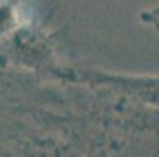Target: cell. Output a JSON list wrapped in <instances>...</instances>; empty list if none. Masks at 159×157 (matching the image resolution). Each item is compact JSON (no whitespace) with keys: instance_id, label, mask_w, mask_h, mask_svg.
Instances as JSON below:
<instances>
[{"instance_id":"1","label":"cell","mask_w":159,"mask_h":157,"mask_svg":"<svg viewBox=\"0 0 159 157\" xmlns=\"http://www.w3.org/2000/svg\"><path fill=\"white\" fill-rule=\"evenodd\" d=\"M143 20H147L148 24L154 25V27L159 30V7H156V8L147 11V13L143 14Z\"/></svg>"}]
</instances>
